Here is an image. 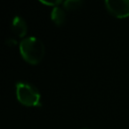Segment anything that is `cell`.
Masks as SVG:
<instances>
[{
  "label": "cell",
  "instance_id": "52a82bcc",
  "mask_svg": "<svg viewBox=\"0 0 129 129\" xmlns=\"http://www.w3.org/2000/svg\"><path fill=\"white\" fill-rule=\"evenodd\" d=\"M42 4H45V5H48V6H53V8L54 7H58V5L59 4H61V3H63V2H61L60 0H55V1H48V2H46V1H40Z\"/></svg>",
  "mask_w": 129,
  "mask_h": 129
},
{
  "label": "cell",
  "instance_id": "3957f363",
  "mask_svg": "<svg viewBox=\"0 0 129 129\" xmlns=\"http://www.w3.org/2000/svg\"><path fill=\"white\" fill-rule=\"evenodd\" d=\"M105 6L117 18H126L129 16V0H107L105 1Z\"/></svg>",
  "mask_w": 129,
  "mask_h": 129
},
{
  "label": "cell",
  "instance_id": "6da1fadb",
  "mask_svg": "<svg viewBox=\"0 0 129 129\" xmlns=\"http://www.w3.org/2000/svg\"><path fill=\"white\" fill-rule=\"evenodd\" d=\"M19 51L22 58L30 64H37L44 56V45L36 37H27L19 43Z\"/></svg>",
  "mask_w": 129,
  "mask_h": 129
},
{
  "label": "cell",
  "instance_id": "7a4b0ae2",
  "mask_svg": "<svg viewBox=\"0 0 129 129\" xmlns=\"http://www.w3.org/2000/svg\"><path fill=\"white\" fill-rule=\"evenodd\" d=\"M16 97L17 100L24 106L38 107L41 105L39 92L35 87L28 83L18 82L16 84Z\"/></svg>",
  "mask_w": 129,
  "mask_h": 129
},
{
  "label": "cell",
  "instance_id": "277c9868",
  "mask_svg": "<svg viewBox=\"0 0 129 129\" xmlns=\"http://www.w3.org/2000/svg\"><path fill=\"white\" fill-rule=\"evenodd\" d=\"M11 30L17 36L23 37L27 32V25L25 20L22 19L20 16H15L11 23Z\"/></svg>",
  "mask_w": 129,
  "mask_h": 129
},
{
  "label": "cell",
  "instance_id": "5b68a950",
  "mask_svg": "<svg viewBox=\"0 0 129 129\" xmlns=\"http://www.w3.org/2000/svg\"><path fill=\"white\" fill-rule=\"evenodd\" d=\"M50 16H51V20L55 23V25L57 26H60L63 24L64 20H66V13H64V10L59 8V7H54L52 8L51 10V13H50Z\"/></svg>",
  "mask_w": 129,
  "mask_h": 129
},
{
  "label": "cell",
  "instance_id": "8992f818",
  "mask_svg": "<svg viewBox=\"0 0 129 129\" xmlns=\"http://www.w3.org/2000/svg\"><path fill=\"white\" fill-rule=\"evenodd\" d=\"M62 4L66 10H76L82 6L83 2L80 0H67Z\"/></svg>",
  "mask_w": 129,
  "mask_h": 129
}]
</instances>
